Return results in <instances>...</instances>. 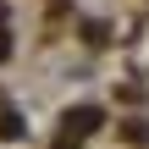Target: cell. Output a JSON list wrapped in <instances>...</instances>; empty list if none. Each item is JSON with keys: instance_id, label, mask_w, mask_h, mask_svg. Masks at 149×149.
Returning <instances> with one entry per match:
<instances>
[{"instance_id": "6da1fadb", "label": "cell", "mask_w": 149, "mask_h": 149, "mask_svg": "<svg viewBox=\"0 0 149 149\" xmlns=\"http://www.w3.org/2000/svg\"><path fill=\"white\" fill-rule=\"evenodd\" d=\"M100 122H105V116H100L94 105H77V111H66V122H61V133H72V138H77V133H94Z\"/></svg>"}, {"instance_id": "7a4b0ae2", "label": "cell", "mask_w": 149, "mask_h": 149, "mask_svg": "<svg viewBox=\"0 0 149 149\" xmlns=\"http://www.w3.org/2000/svg\"><path fill=\"white\" fill-rule=\"evenodd\" d=\"M0 138H22V116L17 111H0Z\"/></svg>"}, {"instance_id": "3957f363", "label": "cell", "mask_w": 149, "mask_h": 149, "mask_svg": "<svg viewBox=\"0 0 149 149\" xmlns=\"http://www.w3.org/2000/svg\"><path fill=\"white\" fill-rule=\"evenodd\" d=\"M122 138H127V144H149V127H144V122H127Z\"/></svg>"}, {"instance_id": "5b68a950", "label": "cell", "mask_w": 149, "mask_h": 149, "mask_svg": "<svg viewBox=\"0 0 149 149\" xmlns=\"http://www.w3.org/2000/svg\"><path fill=\"white\" fill-rule=\"evenodd\" d=\"M0 22H6V6H0Z\"/></svg>"}, {"instance_id": "277c9868", "label": "cell", "mask_w": 149, "mask_h": 149, "mask_svg": "<svg viewBox=\"0 0 149 149\" xmlns=\"http://www.w3.org/2000/svg\"><path fill=\"white\" fill-rule=\"evenodd\" d=\"M6 55H11V39H6V33H0V61H6Z\"/></svg>"}]
</instances>
